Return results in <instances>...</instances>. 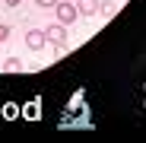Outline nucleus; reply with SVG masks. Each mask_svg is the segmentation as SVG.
I'll use <instances>...</instances> for the list:
<instances>
[{"label": "nucleus", "instance_id": "obj_8", "mask_svg": "<svg viewBox=\"0 0 146 143\" xmlns=\"http://www.w3.org/2000/svg\"><path fill=\"white\" fill-rule=\"evenodd\" d=\"M3 3H7V7H19V3H22V0H3Z\"/></svg>", "mask_w": 146, "mask_h": 143}, {"label": "nucleus", "instance_id": "obj_5", "mask_svg": "<svg viewBox=\"0 0 146 143\" xmlns=\"http://www.w3.org/2000/svg\"><path fill=\"white\" fill-rule=\"evenodd\" d=\"M3 70H7V73H19V70H22V61H19V57H7V61H3Z\"/></svg>", "mask_w": 146, "mask_h": 143}, {"label": "nucleus", "instance_id": "obj_6", "mask_svg": "<svg viewBox=\"0 0 146 143\" xmlns=\"http://www.w3.org/2000/svg\"><path fill=\"white\" fill-rule=\"evenodd\" d=\"M7 38H10V26H3V22H0V45H3Z\"/></svg>", "mask_w": 146, "mask_h": 143}, {"label": "nucleus", "instance_id": "obj_3", "mask_svg": "<svg viewBox=\"0 0 146 143\" xmlns=\"http://www.w3.org/2000/svg\"><path fill=\"white\" fill-rule=\"evenodd\" d=\"M26 45H29V51H41V48L48 45L44 29H29V32H26Z\"/></svg>", "mask_w": 146, "mask_h": 143}, {"label": "nucleus", "instance_id": "obj_4", "mask_svg": "<svg viewBox=\"0 0 146 143\" xmlns=\"http://www.w3.org/2000/svg\"><path fill=\"white\" fill-rule=\"evenodd\" d=\"M76 10H80V16H95V13L102 10V3H99V0H80Z\"/></svg>", "mask_w": 146, "mask_h": 143}, {"label": "nucleus", "instance_id": "obj_2", "mask_svg": "<svg viewBox=\"0 0 146 143\" xmlns=\"http://www.w3.org/2000/svg\"><path fill=\"white\" fill-rule=\"evenodd\" d=\"M44 38L51 41V45H57V48H64V45H67V29H64V22H57V26L51 22V26L44 29Z\"/></svg>", "mask_w": 146, "mask_h": 143}, {"label": "nucleus", "instance_id": "obj_1", "mask_svg": "<svg viewBox=\"0 0 146 143\" xmlns=\"http://www.w3.org/2000/svg\"><path fill=\"white\" fill-rule=\"evenodd\" d=\"M54 10H57V22H64V26H70V22L80 16L76 3H60V0H57V3H54Z\"/></svg>", "mask_w": 146, "mask_h": 143}, {"label": "nucleus", "instance_id": "obj_7", "mask_svg": "<svg viewBox=\"0 0 146 143\" xmlns=\"http://www.w3.org/2000/svg\"><path fill=\"white\" fill-rule=\"evenodd\" d=\"M35 3H38V7H54L57 0H35Z\"/></svg>", "mask_w": 146, "mask_h": 143}]
</instances>
